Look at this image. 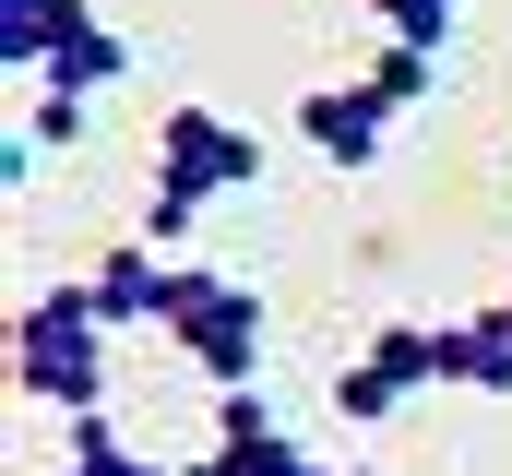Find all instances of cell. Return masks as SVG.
Segmentation results:
<instances>
[{"instance_id":"cell-6","label":"cell","mask_w":512,"mask_h":476,"mask_svg":"<svg viewBox=\"0 0 512 476\" xmlns=\"http://www.w3.org/2000/svg\"><path fill=\"white\" fill-rule=\"evenodd\" d=\"M215 476H334V465L262 405V381H251V393H215Z\"/></svg>"},{"instance_id":"cell-2","label":"cell","mask_w":512,"mask_h":476,"mask_svg":"<svg viewBox=\"0 0 512 476\" xmlns=\"http://www.w3.org/2000/svg\"><path fill=\"white\" fill-rule=\"evenodd\" d=\"M227 191H262V143L251 131H227L215 108H167L155 119V191H143V227L131 238H191L203 227V203H227Z\"/></svg>"},{"instance_id":"cell-9","label":"cell","mask_w":512,"mask_h":476,"mask_svg":"<svg viewBox=\"0 0 512 476\" xmlns=\"http://www.w3.org/2000/svg\"><path fill=\"white\" fill-rule=\"evenodd\" d=\"M441 381H465V393H512V298H489L477 322H441Z\"/></svg>"},{"instance_id":"cell-13","label":"cell","mask_w":512,"mask_h":476,"mask_svg":"<svg viewBox=\"0 0 512 476\" xmlns=\"http://www.w3.org/2000/svg\"><path fill=\"white\" fill-rule=\"evenodd\" d=\"M334 476H370V465H334Z\"/></svg>"},{"instance_id":"cell-4","label":"cell","mask_w":512,"mask_h":476,"mask_svg":"<svg viewBox=\"0 0 512 476\" xmlns=\"http://www.w3.org/2000/svg\"><path fill=\"white\" fill-rule=\"evenodd\" d=\"M12 72H36V84H60V96H108L131 72V36H108V12H84V0H48V12H36V48H24Z\"/></svg>"},{"instance_id":"cell-8","label":"cell","mask_w":512,"mask_h":476,"mask_svg":"<svg viewBox=\"0 0 512 476\" xmlns=\"http://www.w3.org/2000/svg\"><path fill=\"white\" fill-rule=\"evenodd\" d=\"M298 131H310L322 167H370V155L393 143V108L370 96V84H322V96H298Z\"/></svg>"},{"instance_id":"cell-11","label":"cell","mask_w":512,"mask_h":476,"mask_svg":"<svg viewBox=\"0 0 512 476\" xmlns=\"http://www.w3.org/2000/svg\"><path fill=\"white\" fill-rule=\"evenodd\" d=\"M405 48H453V24H465V0H370Z\"/></svg>"},{"instance_id":"cell-1","label":"cell","mask_w":512,"mask_h":476,"mask_svg":"<svg viewBox=\"0 0 512 476\" xmlns=\"http://www.w3.org/2000/svg\"><path fill=\"white\" fill-rule=\"evenodd\" d=\"M12 381H24V405H60V417H96L108 405V310H96L84 274L72 286H36L12 310Z\"/></svg>"},{"instance_id":"cell-12","label":"cell","mask_w":512,"mask_h":476,"mask_svg":"<svg viewBox=\"0 0 512 476\" xmlns=\"http://www.w3.org/2000/svg\"><path fill=\"white\" fill-rule=\"evenodd\" d=\"M84 108H96V96H60V84H36V108H24V131H36V155H48V143L72 155V143H84Z\"/></svg>"},{"instance_id":"cell-7","label":"cell","mask_w":512,"mask_h":476,"mask_svg":"<svg viewBox=\"0 0 512 476\" xmlns=\"http://www.w3.org/2000/svg\"><path fill=\"white\" fill-rule=\"evenodd\" d=\"M84 286H96L108 334H120V322H179V298H191V262H167L155 238H120V250H108Z\"/></svg>"},{"instance_id":"cell-5","label":"cell","mask_w":512,"mask_h":476,"mask_svg":"<svg viewBox=\"0 0 512 476\" xmlns=\"http://www.w3.org/2000/svg\"><path fill=\"white\" fill-rule=\"evenodd\" d=\"M417 381H441V322H382L370 346L334 369V417H393Z\"/></svg>"},{"instance_id":"cell-10","label":"cell","mask_w":512,"mask_h":476,"mask_svg":"<svg viewBox=\"0 0 512 476\" xmlns=\"http://www.w3.org/2000/svg\"><path fill=\"white\" fill-rule=\"evenodd\" d=\"M382 108H417V96H441V48H405V36H382V60L358 72Z\"/></svg>"},{"instance_id":"cell-3","label":"cell","mask_w":512,"mask_h":476,"mask_svg":"<svg viewBox=\"0 0 512 476\" xmlns=\"http://www.w3.org/2000/svg\"><path fill=\"white\" fill-rule=\"evenodd\" d=\"M179 357L215 381V393H251L262 381V286H239V274H191V298H179Z\"/></svg>"}]
</instances>
